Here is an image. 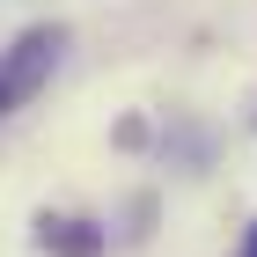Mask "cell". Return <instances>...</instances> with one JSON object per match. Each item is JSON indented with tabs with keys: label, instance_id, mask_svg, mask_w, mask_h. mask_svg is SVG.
I'll use <instances>...</instances> for the list:
<instances>
[{
	"label": "cell",
	"instance_id": "3",
	"mask_svg": "<svg viewBox=\"0 0 257 257\" xmlns=\"http://www.w3.org/2000/svg\"><path fill=\"white\" fill-rule=\"evenodd\" d=\"M235 257H257V220H250V235H242V250Z\"/></svg>",
	"mask_w": 257,
	"mask_h": 257
},
{
	"label": "cell",
	"instance_id": "1",
	"mask_svg": "<svg viewBox=\"0 0 257 257\" xmlns=\"http://www.w3.org/2000/svg\"><path fill=\"white\" fill-rule=\"evenodd\" d=\"M59 44H66V30H59V22H37V30H22V37L0 52V118H8V110H22V103H30L44 81H52V66H59Z\"/></svg>",
	"mask_w": 257,
	"mask_h": 257
},
{
	"label": "cell",
	"instance_id": "2",
	"mask_svg": "<svg viewBox=\"0 0 257 257\" xmlns=\"http://www.w3.org/2000/svg\"><path fill=\"white\" fill-rule=\"evenodd\" d=\"M37 242L52 257H103V228L81 220V213H44L37 220Z\"/></svg>",
	"mask_w": 257,
	"mask_h": 257
}]
</instances>
